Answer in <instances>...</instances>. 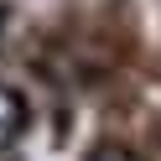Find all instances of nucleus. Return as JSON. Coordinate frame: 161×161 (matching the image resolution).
Listing matches in <instances>:
<instances>
[{
  "instance_id": "obj_1",
  "label": "nucleus",
  "mask_w": 161,
  "mask_h": 161,
  "mask_svg": "<svg viewBox=\"0 0 161 161\" xmlns=\"http://www.w3.org/2000/svg\"><path fill=\"white\" fill-rule=\"evenodd\" d=\"M21 125H26V104H21V94L0 88V151H11V146H16Z\"/></svg>"
},
{
  "instance_id": "obj_2",
  "label": "nucleus",
  "mask_w": 161,
  "mask_h": 161,
  "mask_svg": "<svg viewBox=\"0 0 161 161\" xmlns=\"http://www.w3.org/2000/svg\"><path fill=\"white\" fill-rule=\"evenodd\" d=\"M88 161H130V156H125V151H114V146H104V151H94Z\"/></svg>"
}]
</instances>
